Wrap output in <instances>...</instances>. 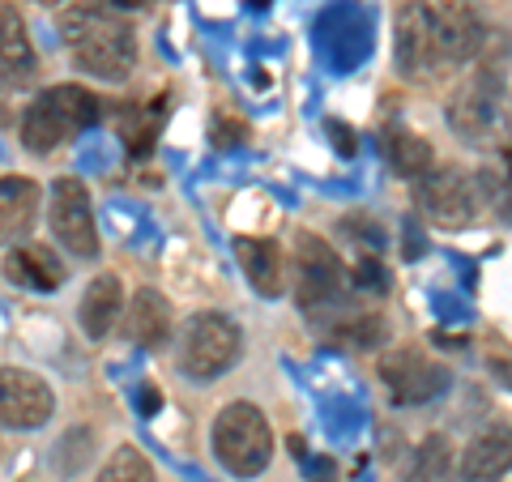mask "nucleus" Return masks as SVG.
I'll use <instances>...</instances> for the list:
<instances>
[{"mask_svg":"<svg viewBox=\"0 0 512 482\" xmlns=\"http://www.w3.org/2000/svg\"><path fill=\"white\" fill-rule=\"evenodd\" d=\"M99 116H103L99 94H90L86 86H73V82L52 86L39 99H30V107L22 111V146L43 158L60 146H69L82 128L99 124Z\"/></svg>","mask_w":512,"mask_h":482,"instance_id":"7ed1b4c3","label":"nucleus"},{"mask_svg":"<svg viewBox=\"0 0 512 482\" xmlns=\"http://www.w3.org/2000/svg\"><path fill=\"white\" fill-rule=\"evenodd\" d=\"M512 474V427H487L461 453V478L466 482H500Z\"/></svg>","mask_w":512,"mask_h":482,"instance_id":"2eb2a0df","label":"nucleus"},{"mask_svg":"<svg viewBox=\"0 0 512 482\" xmlns=\"http://www.w3.org/2000/svg\"><path fill=\"white\" fill-rule=\"evenodd\" d=\"M325 337L346 346V350H376V346L389 342V329H384V316H376V312L342 308V312H333L325 320Z\"/></svg>","mask_w":512,"mask_h":482,"instance_id":"6ab92c4d","label":"nucleus"},{"mask_svg":"<svg viewBox=\"0 0 512 482\" xmlns=\"http://www.w3.org/2000/svg\"><path fill=\"white\" fill-rule=\"evenodd\" d=\"M384 158H389V167L397 175L423 180L431 163H436V150H431V141H423L419 133H410V128H389V133H384Z\"/></svg>","mask_w":512,"mask_h":482,"instance_id":"aec40b11","label":"nucleus"},{"mask_svg":"<svg viewBox=\"0 0 512 482\" xmlns=\"http://www.w3.org/2000/svg\"><path fill=\"white\" fill-rule=\"evenodd\" d=\"M60 35L77 69L99 82H124L137 69V30L107 5H69L60 13Z\"/></svg>","mask_w":512,"mask_h":482,"instance_id":"f03ea898","label":"nucleus"},{"mask_svg":"<svg viewBox=\"0 0 512 482\" xmlns=\"http://www.w3.org/2000/svg\"><path fill=\"white\" fill-rule=\"evenodd\" d=\"M39 5H56V0H39Z\"/></svg>","mask_w":512,"mask_h":482,"instance_id":"cd10ccee","label":"nucleus"},{"mask_svg":"<svg viewBox=\"0 0 512 482\" xmlns=\"http://www.w3.org/2000/svg\"><path fill=\"white\" fill-rule=\"evenodd\" d=\"M453 465H457V457H453V444H448V436H427L419 444V478L440 482L448 470H453Z\"/></svg>","mask_w":512,"mask_h":482,"instance_id":"4be33fe9","label":"nucleus"},{"mask_svg":"<svg viewBox=\"0 0 512 482\" xmlns=\"http://www.w3.org/2000/svg\"><path fill=\"white\" fill-rule=\"evenodd\" d=\"M47 222H52L56 244L64 252H73L77 261H94V256L103 252L90 188L77 180V175H60V180L52 184V197H47Z\"/></svg>","mask_w":512,"mask_h":482,"instance_id":"6e6552de","label":"nucleus"},{"mask_svg":"<svg viewBox=\"0 0 512 482\" xmlns=\"http://www.w3.org/2000/svg\"><path fill=\"white\" fill-rule=\"evenodd\" d=\"M244 355V333L231 316L222 312H197L188 320L180 337V372L192 376L197 384H210L222 372H231Z\"/></svg>","mask_w":512,"mask_h":482,"instance_id":"0eeeda50","label":"nucleus"},{"mask_svg":"<svg viewBox=\"0 0 512 482\" xmlns=\"http://www.w3.org/2000/svg\"><path fill=\"white\" fill-rule=\"evenodd\" d=\"M500 210H504V218L512 222V188H508V192H504V197H500Z\"/></svg>","mask_w":512,"mask_h":482,"instance_id":"bb28decb","label":"nucleus"},{"mask_svg":"<svg viewBox=\"0 0 512 482\" xmlns=\"http://www.w3.org/2000/svg\"><path fill=\"white\" fill-rule=\"evenodd\" d=\"M346 291H350V273L342 265V256L333 252L325 239L316 235H299L295 244V303L303 316H333L346 308Z\"/></svg>","mask_w":512,"mask_h":482,"instance_id":"423d86ee","label":"nucleus"},{"mask_svg":"<svg viewBox=\"0 0 512 482\" xmlns=\"http://www.w3.org/2000/svg\"><path fill=\"white\" fill-rule=\"evenodd\" d=\"M448 128L470 146H504L512 133V103L495 73H478L448 99Z\"/></svg>","mask_w":512,"mask_h":482,"instance_id":"39448f33","label":"nucleus"},{"mask_svg":"<svg viewBox=\"0 0 512 482\" xmlns=\"http://www.w3.org/2000/svg\"><path fill=\"white\" fill-rule=\"evenodd\" d=\"M171 325H175V316H171L167 295H158L154 286H141L133 303H128V337L146 350H158L171 342Z\"/></svg>","mask_w":512,"mask_h":482,"instance_id":"a211bd4d","label":"nucleus"},{"mask_svg":"<svg viewBox=\"0 0 512 482\" xmlns=\"http://www.w3.org/2000/svg\"><path fill=\"white\" fill-rule=\"evenodd\" d=\"M419 210L427 222H436L444 231L470 227L478 210H483V180L457 167L427 171L419 180Z\"/></svg>","mask_w":512,"mask_h":482,"instance_id":"1a4fd4ad","label":"nucleus"},{"mask_svg":"<svg viewBox=\"0 0 512 482\" xmlns=\"http://www.w3.org/2000/svg\"><path fill=\"white\" fill-rule=\"evenodd\" d=\"M448 367L419 346H389L380 355V384L393 406H423L448 389Z\"/></svg>","mask_w":512,"mask_h":482,"instance_id":"9d476101","label":"nucleus"},{"mask_svg":"<svg viewBox=\"0 0 512 482\" xmlns=\"http://www.w3.org/2000/svg\"><path fill=\"white\" fill-rule=\"evenodd\" d=\"M35 69H39V56H35V43H30L26 18L13 0H0V73L26 82V77H35Z\"/></svg>","mask_w":512,"mask_h":482,"instance_id":"f3484780","label":"nucleus"},{"mask_svg":"<svg viewBox=\"0 0 512 482\" xmlns=\"http://www.w3.org/2000/svg\"><path fill=\"white\" fill-rule=\"evenodd\" d=\"M333 133H338V150L342 154H355V141H350V128H342V124H329Z\"/></svg>","mask_w":512,"mask_h":482,"instance_id":"b1692460","label":"nucleus"},{"mask_svg":"<svg viewBox=\"0 0 512 482\" xmlns=\"http://www.w3.org/2000/svg\"><path fill=\"white\" fill-rule=\"evenodd\" d=\"M146 5H154V0H111V9H146Z\"/></svg>","mask_w":512,"mask_h":482,"instance_id":"393cba45","label":"nucleus"},{"mask_svg":"<svg viewBox=\"0 0 512 482\" xmlns=\"http://www.w3.org/2000/svg\"><path fill=\"white\" fill-rule=\"evenodd\" d=\"M43 210V188L26 175H0V248H13L30 235Z\"/></svg>","mask_w":512,"mask_h":482,"instance_id":"4468645a","label":"nucleus"},{"mask_svg":"<svg viewBox=\"0 0 512 482\" xmlns=\"http://www.w3.org/2000/svg\"><path fill=\"white\" fill-rule=\"evenodd\" d=\"M94 482H158V474H154V465L146 461L141 448L120 444L116 453L107 457V465L99 470V478H94Z\"/></svg>","mask_w":512,"mask_h":482,"instance_id":"412c9836","label":"nucleus"},{"mask_svg":"<svg viewBox=\"0 0 512 482\" xmlns=\"http://www.w3.org/2000/svg\"><path fill=\"white\" fill-rule=\"evenodd\" d=\"M235 256H239V269H244V278L256 295H265V299L286 295V252H282L278 239L239 235Z\"/></svg>","mask_w":512,"mask_h":482,"instance_id":"ddd939ff","label":"nucleus"},{"mask_svg":"<svg viewBox=\"0 0 512 482\" xmlns=\"http://www.w3.org/2000/svg\"><path fill=\"white\" fill-rule=\"evenodd\" d=\"M487 30L474 0H410L397 13V69L410 82L478 56Z\"/></svg>","mask_w":512,"mask_h":482,"instance_id":"f257e3e1","label":"nucleus"},{"mask_svg":"<svg viewBox=\"0 0 512 482\" xmlns=\"http://www.w3.org/2000/svg\"><path fill=\"white\" fill-rule=\"evenodd\" d=\"M5 278L13 286H26V291H39V295H52L64 286L69 269L52 252V244H35V239H22L5 252Z\"/></svg>","mask_w":512,"mask_h":482,"instance_id":"f8f14e48","label":"nucleus"},{"mask_svg":"<svg viewBox=\"0 0 512 482\" xmlns=\"http://www.w3.org/2000/svg\"><path fill=\"white\" fill-rule=\"evenodd\" d=\"M355 282L367 286V291H384V269L376 261H359L355 265Z\"/></svg>","mask_w":512,"mask_h":482,"instance_id":"5701e85b","label":"nucleus"},{"mask_svg":"<svg viewBox=\"0 0 512 482\" xmlns=\"http://www.w3.org/2000/svg\"><path fill=\"white\" fill-rule=\"evenodd\" d=\"M120 312H124V282L116 278V273L90 278L82 303H77V325L86 329V337L103 342V337L120 325Z\"/></svg>","mask_w":512,"mask_h":482,"instance_id":"dca6fc26","label":"nucleus"},{"mask_svg":"<svg viewBox=\"0 0 512 482\" xmlns=\"http://www.w3.org/2000/svg\"><path fill=\"white\" fill-rule=\"evenodd\" d=\"M491 367H495V372H500V376H508L504 384H508V389H512V359H500V363H495V359H491Z\"/></svg>","mask_w":512,"mask_h":482,"instance_id":"a878e982","label":"nucleus"},{"mask_svg":"<svg viewBox=\"0 0 512 482\" xmlns=\"http://www.w3.org/2000/svg\"><path fill=\"white\" fill-rule=\"evenodd\" d=\"M214 457L227 465L235 478H261L274 461V427H269L265 410L252 401H227L214 414L210 427Z\"/></svg>","mask_w":512,"mask_h":482,"instance_id":"20e7f679","label":"nucleus"},{"mask_svg":"<svg viewBox=\"0 0 512 482\" xmlns=\"http://www.w3.org/2000/svg\"><path fill=\"white\" fill-rule=\"evenodd\" d=\"M56 414V393L30 367H0V423L13 431H35Z\"/></svg>","mask_w":512,"mask_h":482,"instance_id":"9b49d317","label":"nucleus"}]
</instances>
